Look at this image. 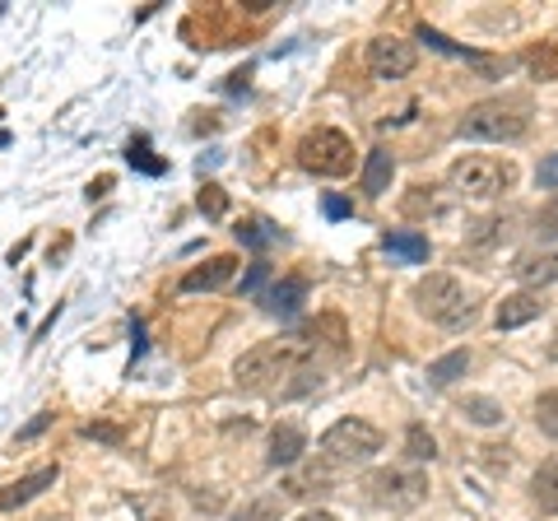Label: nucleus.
<instances>
[{
	"label": "nucleus",
	"mask_w": 558,
	"mask_h": 521,
	"mask_svg": "<svg viewBox=\"0 0 558 521\" xmlns=\"http://www.w3.org/2000/svg\"><path fill=\"white\" fill-rule=\"evenodd\" d=\"M326 215H330V219H344V215H349V201H344V196H326Z\"/></svg>",
	"instance_id": "31"
},
{
	"label": "nucleus",
	"mask_w": 558,
	"mask_h": 521,
	"mask_svg": "<svg viewBox=\"0 0 558 521\" xmlns=\"http://www.w3.org/2000/svg\"><path fill=\"white\" fill-rule=\"evenodd\" d=\"M307 299V280H299V275H289V280H279L270 293H266V312H275V317H299V307Z\"/></svg>",
	"instance_id": "12"
},
{
	"label": "nucleus",
	"mask_w": 558,
	"mask_h": 521,
	"mask_svg": "<svg viewBox=\"0 0 558 521\" xmlns=\"http://www.w3.org/2000/svg\"><path fill=\"white\" fill-rule=\"evenodd\" d=\"M373 451H381V433L363 420H340L322 433V457L330 465H363L373 461Z\"/></svg>",
	"instance_id": "6"
},
{
	"label": "nucleus",
	"mask_w": 558,
	"mask_h": 521,
	"mask_svg": "<svg viewBox=\"0 0 558 521\" xmlns=\"http://www.w3.org/2000/svg\"><path fill=\"white\" fill-rule=\"evenodd\" d=\"M418 43H428L433 51H442V57H461V61H470V65H484L488 71V61L480 57V51H470V47H457L451 38H442L438 28H428V24H418Z\"/></svg>",
	"instance_id": "18"
},
{
	"label": "nucleus",
	"mask_w": 558,
	"mask_h": 521,
	"mask_svg": "<svg viewBox=\"0 0 558 521\" xmlns=\"http://www.w3.org/2000/svg\"><path fill=\"white\" fill-rule=\"evenodd\" d=\"M303 447H307L303 428H293V424H279V428L270 433V465H293V461L303 457Z\"/></svg>",
	"instance_id": "14"
},
{
	"label": "nucleus",
	"mask_w": 558,
	"mask_h": 521,
	"mask_svg": "<svg viewBox=\"0 0 558 521\" xmlns=\"http://www.w3.org/2000/svg\"><path fill=\"white\" fill-rule=\"evenodd\" d=\"M299 168L312 172V178H344V172L354 168V145H349V135H340V131L317 126L299 141Z\"/></svg>",
	"instance_id": "5"
},
{
	"label": "nucleus",
	"mask_w": 558,
	"mask_h": 521,
	"mask_svg": "<svg viewBox=\"0 0 558 521\" xmlns=\"http://www.w3.org/2000/svg\"><path fill=\"white\" fill-rule=\"evenodd\" d=\"M84 433H89V438H102V443H121V433H117L112 424H89Z\"/></svg>",
	"instance_id": "30"
},
{
	"label": "nucleus",
	"mask_w": 558,
	"mask_h": 521,
	"mask_svg": "<svg viewBox=\"0 0 558 521\" xmlns=\"http://www.w3.org/2000/svg\"><path fill=\"white\" fill-rule=\"evenodd\" d=\"M238 242H247V247H270V242H279V229H275L270 219L252 215V219L238 223Z\"/></svg>",
	"instance_id": "20"
},
{
	"label": "nucleus",
	"mask_w": 558,
	"mask_h": 521,
	"mask_svg": "<svg viewBox=\"0 0 558 521\" xmlns=\"http://www.w3.org/2000/svg\"><path fill=\"white\" fill-rule=\"evenodd\" d=\"M549 359H558V336H554V344H549Z\"/></svg>",
	"instance_id": "34"
},
{
	"label": "nucleus",
	"mask_w": 558,
	"mask_h": 521,
	"mask_svg": "<svg viewBox=\"0 0 558 521\" xmlns=\"http://www.w3.org/2000/svg\"><path fill=\"white\" fill-rule=\"evenodd\" d=\"M381 252H391L400 260H428V238L410 229H391V233H381Z\"/></svg>",
	"instance_id": "16"
},
{
	"label": "nucleus",
	"mask_w": 558,
	"mask_h": 521,
	"mask_svg": "<svg viewBox=\"0 0 558 521\" xmlns=\"http://www.w3.org/2000/svg\"><path fill=\"white\" fill-rule=\"evenodd\" d=\"M196 205H201L209 219H219L223 210H229V196H223V186H219V182H205V186H201V196H196Z\"/></svg>",
	"instance_id": "26"
},
{
	"label": "nucleus",
	"mask_w": 558,
	"mask_h": 521,
	"mask_svg": "<svg viewBox=\"0 0 558 521\" xmlns=\"http://www.w3.org/2000/svg\"><path fill=\"white\" fill-rule=\"evenodd\" d=\"M461 414L470 424H498L502 420V405L498 401H488V396H465L461 401Z\"/></svg>",
	"instance_id": "21"
},
{
	"label": "nucleus",
	"mask_w": 558,
	"mask_h": 521,
	"mask_svg": "<svg viewBox=\"0 0 558 521\" xmlns=\"http://www.w3.org/2000/svg\"><path fill=\"white\" fill-rule=\"evenodd\" d=\"M405 447H410V457H414V461H433V457H438V443H433V433H428L424 424H410Z\"/></svg>",
	"instance_id": "25"
},
{
	"label": "nucleus",
	"mask_w": 558,
	"mask_h": 521,
	"mask_svg": "<svg viewBox=\"0 0 558 521\" xmlns=\"http://www.w3.org/2000/svg\"><path fill=\"white\" fill-rule=\"evenodd\" d=\"M535 178H539V186H549V191H558V154H549V159H545V163H539V172H535Z\"/></svg>",
	"instance_id": "29"
},
{
	"label": "nucleus",
	"mask_w": 558,
	"mask_h": 521,
	"mask_svg": "<svg viewBox=\"0 0 558 521\" xmlns=\"http://www.w3.org/2000/svg\"><path fill=\"white\" fill-rule=\"evenodd\" d=\"M391 172H396L391 154L387 149H373L368 163H363V191H368V196H387V191H391Z\"/></svg>",
	"instance_id": "15"
},
{
	"label": "nucleus",
	"mask_w": 558,
	"mask_h": 521,
	"mask_svg": "<svg viewBox=\"0 0 558 521\" xmlns=\"http://www.w3.org/2000/svg\"><path fill=\"white\" fill-rule=\"evenodd\" d=\"M517 280L521 284H549V280H558V252H526V256H521L517 260Z\"/></svg>",
	"instance_id": "13"
},
{
	"label": "nucleus",
	"mask_w": 558,
	"mask_h": 521,
	"mask_svg": "<svg viewBox=\"0 0 558 521\" xmlns=\"http://www.w3.org/2000/svg\"><path fill=\"white\" fill-rule=\"evenodd\" d=\"M126 159H131V168H140V172H149V178H159V172L168 168L163 159H154V154H149V141H145V135H135V141L126 145Z\"/></svg>",
	"instance_id": "22"
},
{
	"label": "nucleus",
	"mask_w": 558,
	"mask_h": 521,
	"mask_svg": "<svg viewBox=\"0 0 558 521\" xmlns=\"http://www.w3.org/2000/svg\"><path fill=\"white\" fill-rule=\"evenodd\" d=\"M51 420H57V414H51V410L33 414V424H28V428H20V433H14V447H24V443H33V438H38V433H47V428H51Z\"/></svg>",
	"instance_id": "28"
},
{
	"label": "nucleus",
	"mask_w": 558,
	"mask_h": 521,
	"mask_svg": "<svg viewBox=\"0 0 558 521\" xmlns=\"http://www.w3.org/2000/svg\"><path fill=\"white\" fill-rule=\"evenodd\" d=\"M539 312H545V299H539V293H512V299H502L498 303V331H517V326H526V322H535Z\"/></svg>",
	"instance_id": "11"
},
{
	"label": "nucleus",
	"mask_w": 558,
	"mask_h": 521,
	"mask_svg": "<svg viewBox=\"0 0 558 521\" xmlns=\"http://www.w3.org/2000/svg\"><path fill=\"white\" fill-rule=\"evenodd\" d=\"M47 484H57V465H43V471H33V475H24V480L5 484V489H0V512L24 508V502L38 498V494L47 489Z\"/></svg>",
	"instance_id": "10"
},
{
	"label": "nucleus",
	"mask_w": 558,
	"mask_h": 521,
	"mask_svg": "<svg viewBox=\"0 0 558 521\" xmlns=\"http://www.w3.org/2000/svg\"><path fill=\"white\" fill-rule=\"evenodd\" d=\"M368 71L377 80H400L414 71V47L400 43V38H377L368 43Z\"/></svg>",
	"instance_id": "8"
},
{
	"label": "nucleus",
	"mask_w": 558,
	"mask_h": 521,
	"mask_svg": "<svg viewBox=\"0 0 558 521\" xmlns=\"http://www.w3.org/2000/svg\"><path fill=\"white\" fill-rule=\"evenodd\" d=\"M326 326V322H322ZM322 326H303L293 336H279L247 350L238 359V387L242 391H260V396H299L312 381H322V354L336 359L344 350V340H322Z\"/></svg>",
	"instance_id": "1"
},
{
	"label": "nucleus",
	"mask_w": 558,
	"mask_h": 521,
	"mask_svg": "<svg viewBox=\"0 0 558 521\" xmlns=\"http://www.w3.org/2000/svg\"><path fill=\"white\" fill-rule=\"evenodd\" d=\"M299 521H336V517H330V512H303Z\"/></svg>",
	"instance_id": "33"
},
{
	"label": "nucleus",
	"mask_w": 558,
	"mask_h": 521,
	"mask_svg": "<svg viewBox=\"0 0 558 521\" xmlns=\"http://www.w3.org/2000/svg\"><path fill=\"white\" fill-rule=\"evenodd\" d=\"M465 368H470V354L465 350H451L447 359L428 363V381H433V387H451L457 377H465Z\"/></svg>",
	"instance_id": "19"
},
{
	"label": "nucleus",
	"mask_w": 558,
	"mask_h": 521,
	"mask_svg": "<svg viewBox=\"0 0 558 521\" xmlns=\"http://www.w3.org/2000/svg\"><path fill=\"white\" fill-rule=\"evenodd\" d=\"M424 494H428V480L418 471H377L368 480V498L391 512H405L414 502H424Z\"/></svg>",
	"instance_id": "7"
},
{
	"label": "nucleus",
	"mask_w": 558,
	"mask_h": 521,
	"mask_svg": "<svg viewBox=\"0 0 558 521\" xmlns=\"http://www.w3.org/2000/svg\"><path fill=\"white\" fill-rule=\"evenodd\" d=\"M447 182L457 196H470V201H494L502 196L512 182H517V168L508 159H494V154H465V159L451 163Z\"/></svg>",
	"instance_id": "3"
},
{
	"label": "nucleus",
	"mask_w": 558,
	"mask_h": 521,
	"mask_svg": "<svg viewBox=\"0 0 558 521\" xmlns=\"http://www.w3.org/2000/svg\"><path fill=\"white\" fill-rule=\"evenodd\" d=\"M535 424H539L545 438H558V391H545L535 401Z\"/></svg>",
	"instance_id": "24"
},
{
	"label": "nucleus",
	"mask_w": 558,
	"mask_h": 521,
	"mask_svg": "<svg viewBox=\"0 0 558 521\" xmlns=\"http://www.w3.org/2000/svg\"><path fill=\"white\" fill-rule=\"evenodd\" d=\"M238 275V256L233 252H223V256H209L205 266H196V270H186L182 275V293H209V289H223Z\"/></svg>",
	"instance_id": "9"
},
{
	"label": "nucleus",
	"mask_w": 558,
	"mask_h": 521,
	"mask_svg": "<svg viewBox=\"0 0 558 521\" xmlns=\"http://www.w3.org/2000/svg\"><path fill=\"white\" fill-rule=\"evenodd\" d=\"M526 126H531L526 98H488L461 117L465 141H517V135H526Z\"/></svg>",
	"instance_id": "2"
},
{
	"label": "nucleus",
	"mask_w": 558,
	"mask_h": 521,
	"mask_svg": "<svg viewBox=\"0 0 558 521\" xmlns=\"http://www.w3.org/2000/svg\"><path fill=\"white\" fill-rule=\"evenodd\" d=\"M535 233L539 238H558V196L549 205H539V215H535Z\"/></svg>",
	"instance_id": "27"
},
{
	"label": "nucleus",
	"mask_w": 558,
	"mask_h": 521,
	"mask_svg": "<svg viewBox=\"0 0 558 521\" xmlns=\"http://www.w3.org/2000/svg\"><path fill=\"white\" fill-rule=\"evenodd\" d=\"M531 494H535V502H539V512H554V517H558V457H549V461L535 471Z\"/></svg>",
	"instance_id": "17"
},
{
	"label": "nucleus",
	"mask_w": 558,
	"mask_h": 521,
	"mask_svg": "<svg viewBox=\"0 0 558 521\" xmlns=\"http://www.w3.org/2000/svg\"><path fill=\"white\" fill-rule=\"evenodd\" d=\"M526 65H531L539 80H558V43H539L531 57H526Z\"/></svg>",
	"instance_id": "23"
},
{
	"label": "nucleus",
	"mask_w": 558,
	"mask_h": 521,
	"mask_svg": "<svg viewBox=\"0 0 558 521\" xmlns=\"http://www.w3.org/2000/svg\"><path fill=\"white\" fill-rule=\"evenodd\" d=\"M414 303H418V312H424L428 322L447 326V331H457V326H465L470 317H475L465 289L451 280V275H428V280H418L414 284Z\"/></svg>",
	"instance_id": "4"
},
{
	"label": "nucleus",
	"mask_w": 558,
	"mask_h": 521,
	"mask_svg": "<svg viewBox=\"0 0 558 521\" xmlns=\"http://www.w3.org/2000/svg\"><path fill=\"white\" fill-rule=\"evenodd\" d=\"M266 275H270V266H252V275H247V280H242V293L260 289V280H266Z\"/></svg>",
	"instance_id": "32"
}]
</instances>
